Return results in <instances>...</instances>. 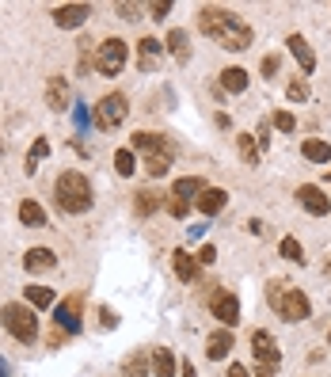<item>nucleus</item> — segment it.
Masks as SVG:
<instances>
[{
	"label": "nucleus",
	"instance_id": "1",
	"mask_svg": "<svg viewBox=\"0 0 331 377\" xmlns=\"http://www.w3.org/2000/svg\"><path fill=\"white\" fill-rule=\"evenodd\" d=\"M198 27H202L221 50H232V54L248 50L251 39H255L251 27L244 23L240 16H232L229 8H202V12H198Z\"/></svg>",
	"mask_w": 331,
	"mask_h": 377
},
{
	"label": "nucleus",
	"instance_id": "2",
	"mask_svg": "<svg viewBox=\"0 0 331 377\" xmlns=\"http://www.w3.org/2000/svg\"><path fill=\"white\" fill-rule=\"evenodd\" d=\"M267 301H270L274 313H278L282 320H289V324L308 320V313H312V301L301 294L297 286H289V282H282V278H274L267 286Z\"/></svg>",
	"mask_w": 331,
	"mask_h": 377
},
{
	"label": "nucleus",
	"instance_id": "3",
	"mask_svg": "<svg viewBox=\"0 0 331 377\" xmlns=\"http://www.w3.org/2000/svg\"><path fill=\"white\" fill-rule=\"evenodd\" d=\"M54 199L65 214H84L92 210V183L84 172H61L54 183Z\"/></svg>",
	"mask_w": 331,
	"mask_h": 377
},
{
	"label": "nucleus",
	"instance_id": "4",
	"mask_svg": "<svg viewBox=\"0 0 331 377\" xmlns=\"http://www.w3.org/2000/svg\"><path fill=\"white\" fill-rule=\"evenodd\" d=\"M0 320H4V328L20 339V343H35V339H39V316H35L31 305L12 301V305L0 309Z\"/></svg>",
	"mask_w": 331,
	"mask_h": 377
},
{
	"label": "nucleus",
	"instance_id": "5",
	"mask_svg": "<svg viewBox=\"0 0 331 377\" xmlns=\"http://www.w3.org/2000/svg\"><path fill=\"white\" fill-rule=\"evenodd\" d=\"M126 58H130V46L122 39H107V42H99V50H96V69L103 77H118V73L126 69Z\"/></svg>",
	"mask_w": 331,
	"mask_h": 377
},
{
	"label": "nucleus",
	"instance_id": "6",
	"mask_svg": "<svg viewBox=\"0 0 331 377\" xmlns=\"http://www.w3.org/2000/svg\"><path fill=\"white\" fill-rule=\"evenodd\" d=\"M130 115V99L122 92H107L99 103H96V126L99 130H115L118 122H126Z\"/></svg>",
	"mask_w": 331,
	"mask_h": 377
},
{
	"label": "nucleus",
	"instance_id": "7",
	"mask_svg": "<svg viewBox=\"0 0 331 377\" xmlns=\"http://www.w3.org/2000/svg\"><path fill=\"white\" fill-rule=\"evenodd\" d=\"M210 309H213V316L221 320L225 328H236V324H240V301H236L232 290H213Z\"/></svg>",
	"mask_w": 331,
	"mask_h": 377
},
{
	"label": "nucleus",
	"instance_id": "8",
	"mask_svg": "<svg viewBox=\"0 0 331 377\" xmlns=\"http://www.w3.org/2000/svg\"><path fill=\"white\" fill-rule=\"evenodd\" d=\"M172 156H175L172 141L160 137V145L145 153V172H149V175H168V168H172Z\"/></svg>",
	"mask_w": 331,
	"mask_h": 377
},
{
	"label": "nucleus",
	"instance_id": "9",
	"mask_svg": "<svg viewBox=\"0 0 331 377\" xmlns=\"http://www.w3.org/2000/svg\"><path fill=\"white\" fill-rule=\"evenodd\" d=\"M251 351H255V358H259L263 366H278L282 362V351H278V343H274V335L270 332H251Z\"/></svg>",
	"mask_w": 331,
	"mask_h": 377
},
{
	"label": "nucleus",
	"instance_id": "10",
	"mask_svg": "<svg viewBox=\"0 0 331 377\" xmlns=\"http://www.w3.org/2000/svg\"><path fill=\"white\" fill-rule=\"evenodd\" d=\"M58 320L54 324L61 328V332H80V297H69V301H58V313H54Z\"/></svg>",
	"mask_w": 331,
	"mask_h": 377
},
{
	"label": "nucleus",
	"instance_id": "11",
	"mask_svg": "<svg viewBox=\"0 0 331 377\" xmlns=\"http://www.w3.org/2000/svg\"><path fill=\"white\" fill-rule=\"evenodd\" d=\"M92 16V8L88 4H61V8H54V23L65 27V31H73V27H80L84 20Z\"/></svg>",
	"mask_w": 331,
	"mask_h": 377
},
{
	"label": "nucleus",
	"instance_id": "12",
	"mask_svg": "<svg viewBox=\"0 0 331 377\" xmlns=\"http://www.w3.org/2000/svg\"><path fill=\"white\" fill-rule=\"evenodd\" d=\"M297 199H301V206H305V210L312 214V218H324V214L331 210V199H324V191H320V187H312V183H305L297 191Z\"/></svg>",
	"mask_w": 331,
	"mask_h": 377
},
{
	"label": "nucleus",
	"instance_id": "13",
	"mask_svg": "<svg viewBox=\"0 0 331 377\" xmlns=\"http://www.w3.org/2000/svg\"><path fill=\"white\" fill-rule=\"evenodd\" d=\"M225 202H229V194L221 191V187H206L202 194H198V210L206 214V218H213V214L225 210Z\"/></svg>",
	"mask_w": 331,
	"mask_h": 377
},
{
	"label": "nucleus",
	"instance_id": "14",
	"mask_svg": "<svg viewBox=\"0 0 331 377\" xmlns=\"http://www.w3.org/2000/svg\"><path fill=\"white\" fill-rule=\"evenodd\" d=\"M46 103H50L54 111L69 107V80H65V77H50V84H46Z\"/></svg>",
	"mask_w": 331,
	"mask_h": 377
},
{
	"label": "nucleus",
	"instance_id": "15",
	"mask_svg": "<svg viewBox=\"0 0 331 377\" xmlns=\"http://www.w3.org/2000/svg\"><path fill=\"white\" fill-rule=\"evenodd\" d=\"M289 54H293V58H297L301 61V69H305V73H312V69H316V54H312V46L305 42V39H301V35H289Z\"/></svg>",
	"mask_w": 331,
	"mask_h": 377
},
{
	"label": "nucleus",
	"instance_id": "16",
	"mask_svg": "<svg viewBox=\"0 0 331 377\" xmlns=\"http://www.w3.org/2000/svg\"><path fill=\"white\" fill-rule=\"evenodd\" d=\"M229 351H232L229 328H221V332H210V339H206V354H210V358H229Z\"/></svg>",
	"mask_w": 331,
	"mask_h": 377
},
{
	"label": "nucleus",
	"instance_id": "17",
	"mask_svg": "<svg viewBox=\"0 0 331 377\" xmlns=\"http://www.w3.org/2000/svg\"><path fill=\"white\" fill-rule=\"evenodd\" d=\"M172 267H175V275L183 278V282H194L198 271H202V263H198L194 256H187V252H175V256H172Z\"/></svg>",
	"mask_w": 331,
	"mask_h": 377
},
{
	"label": "nucleus",
	"instance_id": "18",
	"mask_svg": "<svg viewBox=\"0 0 331 377\" xmlns=\"http://www.w3.org/2000/svg\"><path fill=\"white\" fill-rule=\"evenodd\" d=\"M301 153H305V160H312V164H327L331 160V145L320 137H308L305 145H301Z\"/></svg>",
	"mask_w": 331,
	"mask_h": 377
},
{
	"label": "nucleus",
	"instance_id": "19",
	"mask_svg": "<svg viewBox=\"0 0 331 377\" xmlns=\"http://www.w3.org/2000/svg\"><path fill=\"white\" fill-rule=\"evenodd\" d=\"M54 259H58V256H54L50 248H31V252L23 256V267H27V271H50Z\"/></svg>",
	"mask_w": 331,
	"mask_h": 377
},
{
	"label": "nucleus",
	"instance_id": "20",
	"mask_svg": "<svg viewBox=\"0 0 331 377\" xmlns=\"http://www.w3.org/2000/svg\"><path fill=\"white\" fill-rule=\"evenodd\" d=\"M153 370H156V377H175V354L168 347H156L153 351Z\"/></svg>",
	"mask_w": 331,
	"mask_h": 377
},
{
	"label": "nucleus",
	"instance_id": "21",
	"mask_svg": "<svg viewBox=\"0 0 331 377\" xmlns=\"http://www.w3.org/2000/svg\"><path fill=\"white\" fill-rule=\"evenodd\" d=\"M27 301H31V309H50L58 305V294L50 286H27Z\"/></svg>",
	"mask_w": 331,
	"mask_h": 377
},
{
	"label": "nucleus",
	"instance_id": "22",
	"mask_svg": "<svg viewBox=\"0 0 331 377\" xmlns=\"http://www.w3.org/2000/svg\"><path fill=\"white\" fill-rule=\"evenodd\" d=\"M236 149H240V156H244V164H248V168H259V145H255L251 134L236 137Z\"/></svg>",
	"mask_w": 331,
	"mask_h": 377
},
{
	"label": "nucleus",
	"instance_id": "23",
	"mask_svg": "<svg viewBox=\"0 0 331 377\" xmlns=\"http://www.w3.org/2000/svg\"><path fill=\"white\" fill-rule=\"evenodd\" d=\"M206 191V183L198 175H187V179H175V187H172V194L175 199H191V194H202Z\"/></svg>",
	"mask_w": 331,
	"mask_h": 377
},
{
	"label": "nucleus",
	"instance_id": "24",
	"mask_svg": "<svg viewBox=\"0 0 331 377\" xmlns=\"http://www.w3.org/2000/svg\"><path fill=\"white\" fill-rule=\"evenodd\" d=\"M20 221H23V225H31V229H39V225H46V210H42L39 202L27 199V202L20 206Z\"/></svg>",
	"mask_w": 331,
	"mask_h": 377
},
{
	"label": "nucleus",
	"instance_id": "25",
	"mask_svg": "<svg viewBox=\"0 0 331 377\" xmlns=\"http://www.w3.org/2000/svg\"><path fill=\"white\" fill-rule=\"evenodd\" d=\"M221 88L225 92H244V88H248V73L236 69V65H232V69H225L221 73Z\"/></svg>",
	"mask_w": 331,
	"mask_h": 377
},
{
	"label": "nucleus",
	"instance_id": "26",
	"mask_svg": "<svg viewBox=\"0 0 331 377\" xmlns=\"http://www.w3.org/2000/svg\"><path fill=\"white\" fill-rule=\"evenodd\" d=\"M168 50H172L179 61L191 58V39H187V31H172V35H168Z\"/></svg>",
	"mask_w": 331,
	"mask_h": 377
},
{
	"label": "nucleus",
	"instance_id": "27",
	"mask_svg": "<svg viewBox=\"0 0 331 377\" xmlns=\"http://www.w3.org/2000/svg\"><path fill=\"white\" fill-rule=\"evenodd\" d=\"M156 145H160V134H145V130H137L134 141H130V149H134V153H141V156H145L149 149H156Z\"/></svg>",
	"mask_w": 331,
	"mask_h": 377
},
{
	"label": "nucleus",
	"instance_id": "28",
	"mask_svg": "<svg viewBox=\"0 0 331 377\" xmlns=\"http://www.w3.org/2000/svg\"><path fill=\"white\" fill-rule=\"evenodd\" d=\"M278 252H282V259H289V263H305V248H301V240H293V237L282 240Z\"/></svg>",
	"mask_w": 331,
	"mask_h": 377
},
{
	"label": "nucleus",
	"instance_id": "29",
	"mask_svg": "<svg viewBox=\"0 0 331 377\" xmlns=\"http://www.w3.org/2000/svg\"><path fill=\"white\" fill-rule=\"evenodd\" d=\"M145 370H149V351H137L126 366H122V373H126V377H145Z\"/></svg>",
	"mask_w": 331,
	"mask_h": 377
},
{
	"label": "nucleus",
	"instance_id": "30",
	"mask_svg": "<svg viewBox=\"0 0 331 377\" xmlns=\"http://www.w3.org/2000/svg\"><path fill=\"white\" fill-rule=\"evenodd\" d=\"M134 199H137V202H134L137 214H156V210H160V194H156V191H137Z\"/></svg>",
	"mask_w": 331,
	"mask_h": 377
},
{
	"label": "nucleus",
	"instance_id": "31",
	"mask_svg": "<svg viewBox=\"0 0 331 377\" xmlns=\"http://www.w3.org/2000/svg\"><path fill=\"white\" fill-rule=\"evenodd\" d=\"M137 50H141V69H149V65L156 61V54H160V42H156V39H149V35H145V39L137 42Z\"/></svg>",
	"mask_w": 331,
	"mask_h": 377
},
{
	"label": "nucleus",
	"instance_id": "32",
	"mask_svg": "<svg viewBox=\"0 0 331 377\" xmlns=\"http://www.w3.org/2000/svg\"><path fill=\"white\" fill-rule=\"evenodd\" d=\"M46 153H50V141L39 137V141H35V149H31V156H27V175H35V172H39V160H42Z\"/></svg>",
	"mask_w": 331,
	"mask_h": 377
},
{
	"label": "nucleus",
	"instance_id": "33",
	"mask_svg": "<svg viewBox=\"0 0 331 377\" xmlns=\"http://www.w3.org/2000/svg\"><path fill=\"white\" fill-rule=\"evenodd\" d=\"M115 168H118V175H134L137 168H134V149H118L115 153Z\"/></svg>",
	"mask_w": 331,
	"mask_h": 377
},
{
	"label": "nucleus",
	"instance_id": "34",
	"mask_svg": "<svg viewBox=\"0 0 331 377\" xmlns=\"http://www.w3.org/2000/svg\"><path fill=\"white\" fill-rule=\"evenodd\" d=\"M274 126H278L282 134H293V130H297V118H293L289 111H278V115H274Z\"/></svg>",
	"mask_w": 331,
	"mask_h": 377
},
{
	"label": "nucleus",
	"instance_id": "35",
	"mask_svg": "<svg viewBox=\"0 0 331 377\" xmlns=\"http://www.w3.org/2000/svg\"><path fill=\"white\" fill-rule=\"evenodd\" d=\"M286 96H289L293 103H305V99H308V84H305V80H293L289 88H286Z\"/></svg>",
	"mask_w": 331,
	"mask_h": 377
},
{
	"label": "nucleus",
	"instance_id": "36",
	"mask_svg": "<svg viewBox=\"0 0 331 377\" xmlns=\"http://www.w3.org/2000/svg\"><path fill=\"white\" fill-rule=\"evenodd\" d=\"M168 214H172V218H187V214H191V202L172 194V199H168Z\"/></svg>",
	"mask_w": 331,
	"mask_h": 377
},
{
	"label": "nucleus",
	"instance_id": "37",
	"mask_svg": "<svg viewBox=\"0 0 331 377\" xmlns=\"http://www.w3.org/2000/svg\"><path fill=\"white\" fill-rule=\"evenodd\" d=\"M255 145H259V153H263V149H270V122H263V126H259V134H255Z\"/></svg>",
	"mask_w": 331,
	"mask_h": 377
},
{
	"label": "nucleus",
	"instance_id": "38",
	"mask_svg": "<svg viewBox=\"0 0 331 377\" xmlns=\"http://www.w3.org/2000/svg\"><path fill=\"white\" fill-rule=\"evenodd\" d=\"M149 12H153V20H164V16L172 12V4H168V0H156V4H149Z\"/></svg>",
	"mask_w": 331,
	"mask_h": 377
},
{
	"label": "nucleus",
	"instance_id": "39",
	"mask_svg": "<svg viewBox=\"0 0 331 377\" xmlns=\"http://www.w3.org/2000/svg\"><path fill=\"white\" fill-rule=\"evenodd\" d=\"M118 16L122 20H141V8L137 4H118Z\"/></svg>",
	"mask_w": 331,
	"mask_h": 377
},
{
	"label": "nucleus",
	"instance_id": "40",
	"mask_svg": "<svg viewBox=\"0 0 331 377\" xmlns=\"http://www.w3.org/2000/svg\"><path fill=\"white\" fill-rule=\"evenodd\" d=\"M213 259H217V248H213V244H206V248L198 252V263H202V267H210Z\"/></svg>",
	"mask_w": 331,
	"mask_h": 377
},
{
	"label": "nucleus",
	"instance_id": "41",
	"mask_svg": "<svg viewBox=\"0 0 331 377\" xmlns=\"http://www.w3.org/2000/svg\"><path fill=\"white\" fill-rule=\"evenodd\" d=\"M65 335H69V332H61V328L54 324V332H50V347H54V351H58V347L65 343Z\"/></svg>",
	"mask_w": 331,
	"mask_h": 377
},
{
	"label": "nucleus",
	"instance_id": "42",
	"mask_svg": "<svg viewBox=\"0 0 331 377\" xmlns=\"http://www.w3.org/2000/svg\"><path fill=\"white\" fill-rule=\"evenodd\" d=\"M263 73H267V77H270V73H278V58H274V54L263 58Z\"/></svg>",
	"mask_w": 331,
	"mask_h": 377
},
{
	"label": "nucleus",
	"instance_id": "43",
	"mask_svg": "<svg viewBox=\"0 0 331 377\" xmlns=\"http://www.w3.org/2000/svg\"><path fill=\"white\" fill-rule=\"evenodd\" d=\"M99 320H103V328H115L118 320H115V313H111V309H99Z\"/></svg>",
	"mask_w": 331,
	"mask_h": 377
},
{
	"label": "nucleus",
	"instance_id": "44",
	"mask_svg": "<svg viewBox=\"0 0 331 377\" xmlns=\"http://www.w3.org/2000/svg\"><path fill=\"white\" fill-rule=\"evenodd\" d=\"M229 377H251V373H248V370H244V366H240V362H232V366H229Z\"/></svg>",
	"mask_w": 331,
	"mask_h": 377
},
{
	"label": "nucleus",
	"instance_id": "45",
	"mask_svg": "<svg viewBox=\"0 0 331 377\" xmlns=\"http://www.w3.org/2000/svg\"><path fill=\"white\" fill-rule=\"evenodd\" d=\"M274 370H278V366H263V362H259V370H255V377H274Z\"/></svg>",
	"mask_w": 331,
	"mask_h": 377
},
{
	"label": "nucleus",
	"instance_id": "46",
	"mask_svg": "<svg viewBox=\"0 0 331 377\" xmlns=\"http://www.w3.org/2000/svg\"><path fill=\"white\" fill-rule=\"evenodd\" d=\"M183 377H198V373H194V366H191V362H183Z\"/></svg>",
	"mask_w": 331,
	"mask_h": 377
},
{
	"label": "nucleus",
	"instance_id": "47",
	"mask_svg": "<svg viewBox=\"0 0 331 377\" xmlns=\"http://www.w3.org/2000/svg\"><path fill=\"white\" fill-rule=\"evenodd\" d=\"M0 377H8V362H4V358H0Z\"/></svg>",
	"mask_w": 331,
	"mask_h": 377
},
{
	"label": "nucleus",
	"instance_id": "48",
	"mask_svg": "<svg viewBox=\"0 0 331 377\" xmlns=\"http://www.w3.org/2000/svg\"><path fill=\"white\" fill-rule=\"evenodd\" d=\"M324 271H327V275H331V263H327V267H324Z\"/></svg>",
	"mask_w": 331,
	"mask_h": 377
},
{
	"label": "nucleus",
	"instance_id": "49",
	"mask_svg": "<svg viewBox=\"0 0 331 377\" xmlns=\"http://www.w3.org/2000/svg\"><path fill=\"white\" fill-rule=\"evenodd\" d=\"M0 153H4V141H0Z\"/></svg>",
	"mask_w": 331,
	"mask_h": 377
},
{
	"label": "nucleus",
	"instance_id": "50",
	"mask_svg": "<svg viewBox=\"0 0 331 377\" xmlns=\"http://www.w3.org/2000/svg\"><path fill=\"white\" fill-rule=\"evenodd\" d=\"M327 179H331V172H327Z\"/></svg>",
	"mask_w": 331,
	"mask_h": 377
},
{
	"label": "nucleus",
	"instance_id": "51",
	"mask_svg": "<svg viewBox=\"0 0 331 377\" xmlns=\"http://www.w3.org/2000/svg\"><path fill=\"white\" fill-rule=\"evenodd\" d=\"M327 339H331V335H327Z\"/></svg>",
	"mask_w": 331,
	"mask_h": 377
}]
</instances>
